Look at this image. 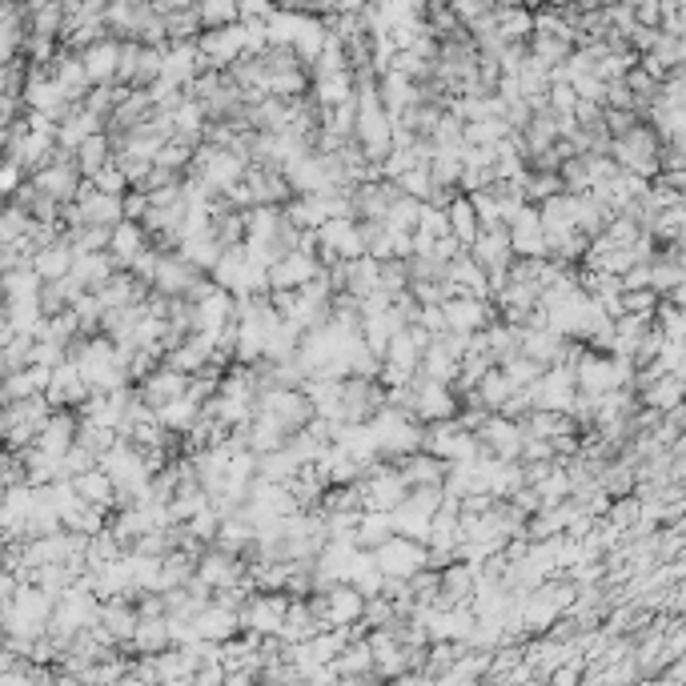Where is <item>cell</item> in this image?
<instances>
[{"instance_id":"obj_24","label":"cell","mask_w":686,"mask_h":686,"mask_svg":"<svg viewBox=\"0 0 686 686\" xmlns=\"http://www.w3.org/2000/svg\"><path fill=\"white\" fill-rule=\"evenodd\" d=\"M398 530H394V510H362V522H358V534L354 542L362 550H378L382 542H390Z\"/></svg>"},{"instance_id":"obj_38","label":"cell","mask_w":686,"mask_h":686,"mask_svg":"<svg viewBox=\"0 0 686 686\" xmlns=\"http://www.w3.org/2000/svg\"><path fill=\"white\" fill-rule=\"evenodd\" d=\"M398 185H402L410 197H422V201H430V197H434V169H430V161H418V165H410V169L398 177Z\"/></svg>"},{"instance_id":"obj_5","label":"cell","mask_w":686,"mask_h":686,"mask_svg":"<svg viewBox=\"0 0 686 686\" xmlns=\"http://www.w3.org/2000/svg\"><path fill=\"white\" fill-rule=\"evenodd\" d=\"M366 594L358 582H333L325 590V626H358L366 618Z\"/></svg>"},{"instance_id":"obj_3","label":"cell","mask_w":686,"mask_h":686,"mask_svg":"<svg viewBox=\"0 0 686 686\" xmlns=\"http://www.w3.org/2000/svg\"><path fill=\"white\" fill-rule=\"evenodd\" d=\"M374 562H378V570L390 574V578H414V574L430 562V546H426V542H414V538H406V534H394L390 542H382V546L374 550Z\"/></svg>"},{"instance_id":"obj_11","label":"cell","mask_w":686,"mask_h":686,"mask_svg":"<svg viewBox=\"0 0 686 686\" xmlns=\"http://www.w3.org/2000/svg\"><path fill=\"white\" fill-rule=\"evenodd\" d=\"M333 666H337L341 682H374V678H382L378 666H374V646H370L366 634H358L346 650H341V654L333 658Z\"/></svg>"},{"instance_id":"obj_15","label":"cell","mask_w":686,"mask_h":686,"mask_svg":"<svg viewBox=\"0 0 686 686\" xmlns=\"http://www.w3.org/2000/svg\"><path fill=\"white\" fill-rule=\"evenodd\" d=\"M101 626H105L121 646H129L133 634H137V626H141L137 602H133V598H105V602H101Z\"/></svg>"},{"instance_id":"obj_10","label":"cell","mask_w":686,"mask_h":686,"mask_svg":"<svg viewBox=\"0 0 686 686\" xmlns=\"http://www.w3.org/2000/svg\"><path fill=\"white\" fill-rule=\"evenodd\" d=\"M390 462H398V470L406 474L410 490L414 486H446V474H450V462L430 454V450H410V454L390 458Z\"/></svg>"},{"instance_id":"obj_29","label":"cell","mask_w":686,"mask_h":686,"mask_svg":"<svg viewBox=\"0 0 686 686\" xmlns=\"http://www.w3.org/2000/svg\"><path fill=\"white\" fill-rule=\"evenodd\" d=\"M301 458L289 450V446H281V450H269V454H261V466H257V474L261 478H269V482H293L297 474H301Z\"/></svg>"},{"instance_id":"obj_9","label":"cell","mask_w":686,"mask_h":686,"mask_svg":"<svg viewBox=\"0 0 686 686\" xmlns=\"http://www.w3.org/2000/svg\"><path fill=\"white\" fill-rule=\"evenodd\" d=\"M49 402H53V410H61V406H81L89 394H93V386L85 382V374H81V366L69 358V362H61L57 370H53V382H49Z\"/></svg>"},{"instance_id":"obj_6","label":"cell","mask_w":686,"mask_h":686,"mask_svg":"<svg viewBox=\"0 0 686 686\" xmlns=\"http://www.w3.org/2000/svg\"><path fill=\"white\" fill-rule=\"evenodd\" d=\"M77 434H81V414H77L73 406H61V410H53V418L45 422L37 446H41L45 454H53V458L65 462V454L77 446Z\"/></svg>"},{"instance_id":"obj_23","label":"cell","mask_w":686,"mask_h":686,"mask_svg":"<svg viewBox=\"0 0 686 686\" xmlns=\"http://www.w3.org/2000/svg\"><path fill=\"white\" fill-rule=\"evenodd\" d=\"M446 213H450V229H454V237H458L462 245H474V241L482 237V217H478L470 193H458V197L446 205Z\"/></svg>"},{"instance_id":"obj_34","label":"cell","mask_w":686,"mask_h":686,"mask_svg":"<svg viewBox=\"0 0 686 686\" xmlns=\"http://www.w3.org/2000/svg\"><path fill=\"white\" fill-rule=\"evenodd\" d=\"M522 185H526V197H530L534 205H542L546 197H554V193L566 189V181H562L558 169H530V177H526Z\"/></svg>"},{"instance_id":"obj_27","label":"cell","mask_w":686,"mask_h":686,"mask_svg":"<svg viewBox=\"0 0 686 686\" xmlns=\"http://www.w3.org/2000/svg\"><path fill=\"white\" fill-rule=\"evenodd\" d=\"M109 161H113V137L109 133H93V137H85L77 145V165H81L85 177H97Z\"/></svg>"},{"instance_id":"obj_13","label":"cell","mask_w":686,"mask_h":686,"mask_svg":"<svg viewBox=\"0 0 686 686\" xmlns=\"http://www.w3.org/2000/svg\"><path fill=\"white\" fill-rule=\"evenodd\" d=\"M321 245L341 253V257H362L366 253V241H362V225L358 217H329L321 229H317Z\"/></svg>"},{"instance_id":"obj_28","label":"cell","mask_w":686,"mask_h":686,"mask_svg":"<svg viewBox=\"0 0 686 686\" xmlns=\"http://www.w3.org/2000/svg\"><path fill=\"white\" fill-rule=\"evenodd\" d=\"M494 29L506 37V41H530L534 37V13L526 9H510V5H498L494 9Z\"/></svg>"},{"instance_id":"obj_37","label":"cell","mask_w":686,"mask_h":686,"mask_svg":"<svg viewBox=\"0 0 686 686\" xmlns=\"http://www.w3.org/2000/svg\"><path fill=\"white\" fill-rule=\"evenodd\" d=\"M498 366L510 374V382H514V386H534V382L546 374V366H542V362H534L530 354H510V358H502Z\"/></svg>"},{"instance_id":"obj_12","label":"cell","mask_w":686,"mask_h":686,"mask_svg":"<svg viewBox=\"0 0 686 686\" xmlns=\"http://www.w3.org/2000/svg\"><path fill=\"white\" fill-rule=\"evenodd\" d=\"M137 390H141V398H145L153 410H161V406L177 402L181 394H189V374H181V370H173V366L165 362V366H161V370H153Z\"/></svg>"},{"instance_id":"obj_4","label":"cell","mask_w":686,"mask_h":686,"mask_svg":"<svg viewBox=\"0 0 686 686\" xmlns=\"http://www.w3.org/2000/svg\"><path fill=\"white\" fill-rule=\"evenodd\" d=\"M249 45V33H245V21L237 25H225V29H205L197 37V49L205 57V69H229Z\"/></svg>"},{"instance_id":"obj_2","label":"cell","mask_w":686,"mask_h":686,"mask_svg":"<svg viewBox=\"0 0 686 686\" xmlns=\"http://www.w3.org/2000/svg\"><path fill=\"white\" fill-rule=\"evenodd\" d=\"M289 602H293V594H285V590H253L249 602L241 606V630L281 634V626L289 618Z\"/></svg>"},{"instance_id":"obj_17","label":"cell","mask_w":686,"mask_h":686,"mask_svg":"<svg viewBox=\"0 0 686 686\" xmlns=\"http://www.w3.org/2000/svg\"><path fill=\"white\" fill-rule=\"evenodd\" d=\"M81 61H85V69H89L93 85H117V69H121V41H117V37H105V41L89 45V49L81 53Z\"/></svg>"},{"instance_id":"obj_33","label":"cell","mask_w":686,"mask_h":686,"mask_svg":"<svg viewBox=\"0 0 686 686\" xmlns=\"http://www.w3.org/2000/svg\"><path fill=\"white\" fill-rule=\"evenodd\" d=\"M29 225H33V213H29L21 201H13V205L5 209V221H0V245H25Z\"/></svg>"},{"instance_id":"obj_35","label":"cell","mask_w":686,"mask_h":686,"mask_svg":"<svg viewBox=\"0 0 686 686\" xmlns=\"http://www.w3.org/2000/svg\"><path fill=\"white\" fill-rule=\"evenodd\" d=\"M201 21L205 29H225V25H237L241 21V5L237 0H201Z\"/></svg>"},{"instance_id":"obj_32","label":"cell","mask_w":686,"mask_h":686,"mask_svg":"<svg viewBox=\"0 0 686 686\" xmlns=\"http://www.w3.org/2000/svg\"><path fill=\"white\" fill-rule=\"evenodd\" d=\"M514 390H522V386H514V382H510V374H506L502 366H494V370L478 382V394H482V402H486L490 410H502V406L510 402V394H514Z\"/></svg>"},{"instance_id":"obj_19","label":"cell","mask_w":686,"mask_h":686,"mask_svg":"<svg viewBox=\"0 0 686 686\" xmlns=\"http://www.w3.org/2000/svg\"><path fill=\"white\" fill-rule=\"evenodd\" d=\"M73 261H77V245L69 241V233H61L53 245H45V249L33 253V265H37V273H41L45 281L69 277V273H73Z\"/></svg>"},{"instance_id":"obj_30","label":"cell","mask_w":686,"mask_h":686,"mask_svg":"<svg viewBox=\"0 0 686 686\" xmlns=\"http://www.w3.org/2000/svg\"><path fill=\"white\" fill-rule=\"evenodd\" d=\"M197 554H189V550H169L165 558H161V590H173V586H185L193 574H197Z\"/></svg>"},{"instance_id":"obj_20","label":"cell","mask_w":686,"mask_h":686,"mask_svg":"<svg viewBox=\"0 0 686 686\" xmlns=\"http://www.w3.org/2000/svg\"><path fill=\"white\" fill-rule=\"evenodd\" d=\"M121 265H117V257H113V249H77V261H73V273L89 285V289H101L113 273H117Z\"/></svg>"},{"instance_id":"obj_40","label":"cell","mask_w":686,"mask_h":686,"mask_svg":"<svg viewBox=\"0 0 686 686\" xmlns=\"http://www.w3.org/2000/svg\"><path fill=\"white\" fill-rule=\"evenodd\" d=\"M626 5L638 17V25H650V29L662 25V0H626Z\"/></svg>"},{"instance_id":"obj_1","label":"cell","mask_w":686,"mask_h":686,"mask_svg":"<svg viewBox=\"0 0 686 686\" xmlns=\"http://www.w3.org/2000/svg\"><path fill=\"white\" fill-rule=\"evenodd\" d=\"M610 157H614L622 169H630V173L658 177V173H662V133H658L654 125H642V121H638L630 133L614 137Z\"/></svg>"},{"instance_id":"obj_16","label":"cell","mask_w":686,"mask_h":686,"mask_svg":"<svg viewBox=\"0 0 686 686\" xmlns=\"http://www.w3.org/2000/svg\"><path fill=\"white\" fill-rule=\"evenodd\" d=\"M53 382V366H41V362H29L25 370L17 374H5V390H0V402H21V398H33V394H45Z\"/></svg>"},{"instance_id":"obj_31","label":"cell","mask_w":686,"mask_h":686,"mask_svg":"<svg viewBox=\"0 0 686 686\" xmlns=\"http://www.w3.org/2000/svg\"><path fill=\"white\" fill-rule=\"evenodd\" d=\"M394 530H398V534H406V538H414V542H430L434 514H426V510H418V506L402 502V506L394 510Z\"/></svg>"},{"instance_id":"obj_41","label":"cell","mask_w":686,"mask_h":686,"mask_svg":"<svg viewBox=\"0 0 686 686\" xmlns=\"http://www.w3.org/2000/svg\"><path fill=\"white\" fill-rule=\"evenodd\" d=\"M145 213H149V193H145V189H129V193H125V217L145 221Z\"/></svg>"},{"instance_id":"obj_26","label":"cell","mask_w":686,"mask_h":686,"mask_svg":"<svg viewBox=\"0 0 686 686\" xmlns=\"http://www.w3.org/2000/svg\"><path fill=\"white\" fill-rule=\"evenodd\" d=\"M422 374L454 386V382H458V374H462V358H454V354L442 346V341L434 337L430 346H426V354H422Z\"/></svg>"},{"instance_id":"obj_39","label":"cell","mask_w":686,"mask_h":686,"mask_svg":"<svg viewBox=\"0 0 686 686\" xmlns=\"http://www.w3.org/2000/svg\"><path fill=\"white\" fill-rule=\"evenodd\" d=\"M97 466H101V458H97L89 446H81V442H77V446L65 454L61 474H65V478H77V474H89V470H97Z\"/></svg>"},{"instance_id":"obj_18","label":"cell","mask_w":686,"mask_h":686,"mask_svg":"<svg viewBox=\"0 0 686 686\" xmlns=\"http://www.w3.org/2000/svg\"><path fill=\"white\" fill-rule=\"evenodd\" d=\"M153 245V237H149V229L141 225V221H133V217H125L121 225H113V257H117V265L121 269H129L145 249Z\"/></svg>"},{"instance_id":"obj_42","label":"cell","mask_w":686,"mask_h":686,"mask_svg":"<svg viewBox=\"0 0 686 686\" xmlns=\"http://www.w3.org/2000/svg\"><path fill=\"white\" fill-rule=\"evenodd\" d=\"M430 333H442V329H450V321H446V305H422V317H418Z\"/></svg>"},{"instance_id":"obj_8","label":"cell","mask_w":686,"mask_h":686,"mask_svg":"<svg viewBox=\"0 0 686 686\" xmlns=\"http://www.w3.org/2000/svg\"><path fill=\"white\" fill-rule=\"evenodd\" d=\"M321 269H325V265H321L313 253L293 249V253H285V257H277V261L269 265V281H273V289H301V285L313 281Z\"/></svg>"},{"instance_id":"obj_7","label":"cell","mask_w":686,"mask_h":686,"mask_svg":"<svg viewBox=\"0 0 686 686\" xmlns=\"http://www.w3.org/2000/svg\"><path fill=\"white\" fill-rule=\"evenodd\" d=\"M77 205H81V213H85L89 225H121V221H125V197L97 189V181H89V177H85V185H81Z\"/></svg>"},{"instance_id":"obj_21","label":"cell","mask_w":686,"mask_h":686,"mask_svg":"<svg viewBox=\"0 0 686 686\" xmlns=\"http://www.w3.org/2000/svg\"><path fill=\"white\" fill-rule=\"evenodd\" d=\"M321 630H329V626H325L321 614L309 606V598H293V602H289V618H285V626H281V638H285V642H309V638L321 634Z\"/></svg>"},{"instance_id":"obj_22","label":"cell","mask_w":686,"mask_h":686,"mask_svg":"<svg viewBox=\"0 0 686 686\" xmlns=\"http://www.w3.org/2000/svg\"><path fill=\"white\" fill-rule=\"evenodd\" d=\"M169 646H173L169 614H157V618H141V626H137V634H133V642L125 650H133V654H161Z\"/></svg>"},{"instance_id":"obj_36","label":"cell","mask_w":686,"mask_h":686,"mask_svg":"<svg viewBox=\"0 0 686 686\" xmlns=\"http://www.w3.org/2000/svg\"><path fill=\"white\" fill-rule=\"evenodd\" d=\"M422 209H426V201H422V197L402 193V197L394 201V209H390L386 225H390V229H418V225H422Z\"/></svg>"},{"instance_id":"obj_25","label":"cell","mask_w":686,"mask_h":686,"mask_svg":"<svg viewBox=\"0 0 686 686\" xmlns=\"http://www.w3.org/2000/svg\"><path fill=\"white\" fill-rule=\"evenodd\" d=\"M73 486L81 490V498H85V502H93V506H105V510H113V498H117V482H113V474H109L105 466H97V470H89V474H77V478H73Z\"/></svg>"},{"instance_id":"obj_14","label":"cell","mask_w":686,"mask_h":686,"mask_svg":"<svg viewBox=\"0 0 686 686\" xmlns=\"http://www.w3.org/2000/svg\"><path fill=\"white\" fill-rule=\"evenodd\" d=\"M193 622H197V634L205 642H229V638L241 634V610L221 606V602H209L205 610H197Z\"/></svg>"}]
</instances>
